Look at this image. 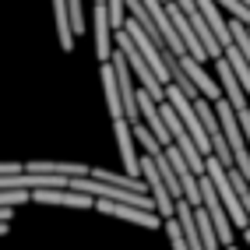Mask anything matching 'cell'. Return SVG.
<instances>
[{
	"instance_id": "14",
	"label": "cell",
	"mask_w": 250,
	"mask_h": 250,
	"mask_svg": "<svg viewBox=\"0 0 250 250\" xmlns=\"http://www.w3.org/2000/svg\"><path fill=\"white\" fill-rule=\"evenodd\" d=\"M67 11H71V28H74V36H81V32H85V11H81V0H67Z\"/></svg>"
},
{
	"instance_id": "1",
	"label": "cell",
	"mask_w": 250,
	"mask_h": 250,
	"mask_svg": "<svg viewBox=\"0 0 250 250\" xmlns=\"http://www.w3.org/2000/svg\"><path fill=\"white\" fill-rule=\"evenodd\" d=\"M141 180L148 183V194L155 197V208H159V215L162 219H173L176 215V197L169 194V187H166V180L159 176V166H155V159L152 155H141Z\"/></svg>"
},
{
	"instance_id": "3",
	"label": "cell",
	"mask_w": 250,
	"mask_h": 250,
	"mask_svg": "<svg viewBox=\"0 0 250 250\" xmlns=\"http://www.w3.org/2000/svg\"><path fill=\"white\" fill-rule=\"evenodd\" d=\"M113 134H116V145H120V159H124V169L130 176H141V159L134 152V127H130L127 116H120V120H113Z\"/></svg>"
},
{
	"instance_id": "12",
	"label": "cell",
	"mask_w": 250,
	"mask_h": 250,
	"mask_svg": "<svg viewBox=\"0 0 250 250\" xmlns=\"http://www.w3.org/2000/svg\"><path fill=\"white\" fill-rule=\"evenodd\" d=\"M215 4L226 7V11L232 14V18H240V21H247V25H250V7L243 4V0H215Z\"/></svg>"
},
{
	"instance_id": "6",
	"label": "cell",
	"mask_w": 250,
	"mask_h": 250,
	"mask_svg": "<svg viewBox=\"0 0 250 250\" xmlns=\"http://www.w3.org/2000/svg\"><path fill=\"white\" fill-rule=\"evenodd\" d=\"M28 173H46V176H67V180H81V176H92V166H81V162H25Z\"/></svg>"
},
{
	"instance_id": "2",
	"label": "cell",
	"mask_w": 250,
	"mask_h": 250,
	"mask_svg": "<svg viewBox=\"0 0 250 250\" xmlns=\"http://www.w3.org/2000/svg\"><path fill=\"white\" fill-rule=\"evenodd\" d=\"M95 208L103 215H116V219L145 226V229H166V219L159 211H145V208H130V205H116V201H95Z\"/></svg>"
},
{
	"instance_id": "17",
	"label": "cell",
	"mask_w": 250,
	"mask_h": 250,
	"mask_svg": "<svg viewBox=\"0 0 250 250\" xmlns=\"http://www.w3.org/2000/svg\"><path fill=\"white\" fill-rule=\"evenodd\" d=\"M243 236H247V247H250V229H243Z\"/></svg>"
},
{
	"instance_id": "5",
	"label": "cell",
	"mask_w": 250,
	"mask_h": 250,
	"mask_svg": "<svg viewBox=\"0 0 250 250\" xmlns=\"http://www.w3.org/2000/svg\"><path fill=\"white\" fill-rule=\"evenodd\" d=\"M32 201H36V205H57V208H95V197L92 194H78L71 187H60V190H32Z\"/></svg>"
},
{
	"instance_id": "11",
	"label": "cell",
	"mask_w": 250,
	"mask_h": 250,
	"mask_svg": "<svg viewBox=\"0 0 250 250\" xmlns=\"http://www.w3.org/2000/svg\"><path fill=\"white\" fill-rule=\"evenodd\" d=\"M166 236H169V243H173V250H190V243H187V236H183V226L176 222V215H173V219H166Z\"/></svg>"
},
{
	"instance_id": "16",
	"label": "cell",
	"mask_w": 250,
	"mask_h": 250,
	"mask_svg": "<svg viewBox=\"0 0 250 250\" xmlns=\"http://www.w3.org/2000/svg\"><path fill=\"white\" fill-rule=\"evenodd\" d=\"M11 232V222H0V236H7Z\"/></svg>"
},
{
	"instance_id": "4",
	"label": "cell",
	"mask_w": 250,
	"mask_h": 250,
	"mask_svg": "<svg viewBox=\"0 0 250 250\" xmlns=\"http://www.w3.org/2000/svg\"><path fill=\"white\" fill-rule=\"evenodd\" d=\"M180 67H183V74L194 81V88L201 92L205 99H211V103H219V99H222V85H219V81H211V78L205 74L201 60H197L194 53H183V57H180Z\"/></svg>"
},
{
	"instance_id": "15",
	"label": "cell",
	"mask_w": 250,
	"mask_h": 250,
	"mask_svg": "<svg viewBox=\"0 0 250 250\" xmlns=\"http://www.w3.org/2000/svg\"><path fill=\"white\" fill-rule=\"evenodd\" d=\"M14 173H25V162H0V176H14Z\"/></svg>"
},
{
	"instance_id": "8",
	"label": "cell",
	"mask_w": 250,
	"mask_h": 250,
	"mask_svg": "<svg viewBox=\"0 0 250 250\" xmlns=\"http://www.w3.org/2000/svg\"><path fill=\"white\" fill-rule=\"evenodd\" d=\"M53 14H57V36L63 53L74 49V28H71V11H67V0H53Z\"/></svg>"
},
{
	"instance_id": "7",
	"label": "cell",
	"mask_w": 250,
	"mask_h": 250,
	"mask_svg": "<svg viewBox=\"0 0 250 250\" xmlns=\"http://www.w3.org/2000/svg\"><path fill=\"white\" fill-rule=\"evenodd\" d=\"M99 78H103V92H106V109L113 120L124 116V95H120V81H116L113 63H99Z\"/></svg>"
},
{
	"instance_id": "10",
	"label": "cell",
	"mask_w": 250,
	"mask_h": 250,
	"mask_svg": "<svg viewBox=\"0 0 250 250\" xmlns=\"http://www.w3.org/2000/svg\"><path fill=\"white\" fill-rule=\"evenodd\" d=\"M226 60H229L232 74L240 78V85H243V88H247V95H250V63H247V57L240 53V46H236V42L226 46Z\"/></svg>"
},
{
	"instance_id": "9",
	"label": "cell",
	"mask_w": 250,
	"mask_h": 250,
	"mask_svg": "<svg viewBox=\"0 0 250 250\" xmlns=\"http://www.w3.org/2000/svg\"><path fill=\"white\" fill-rule=\"evenodd\" d=\"M194 219H197V232H201L205 250H219L222 240H219V232H215V222H211V215H208L205 205H201V208H194Z\"/></svg>"
},
{
	"instance_id": "13",
	"label": "cell",
	"mask_w": 250,
	"mask_h": 250,
	"mask_svg": "<svg viewBox=\"0 0 250 250\" xmlns=\"http://www.w3.org/2000/svg\"><path fill=\"white\" fill-rule=\"evenodd\" d=\"M106 7H109V21H113V32L116 28H124L127 18H124V11H127V0H106Z\"/></svg>"
}]
</instances>
